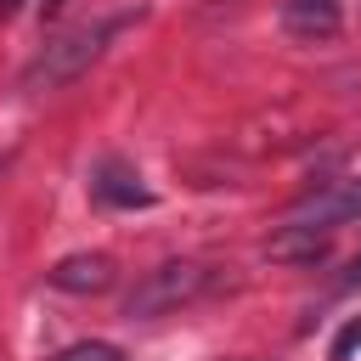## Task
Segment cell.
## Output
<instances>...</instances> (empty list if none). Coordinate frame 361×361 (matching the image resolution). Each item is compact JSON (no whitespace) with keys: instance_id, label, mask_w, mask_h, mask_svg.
<instances>
[{"instance_id":"cell-5","label":"cell","mask_w":361,"mask_h":361,"mask_svg":"<svg viewBox=\"0 0 361 361\" xmlns=\"http://www.w3.org/2000/svg\"><path fill=\"white\" fill-rule=\"evenodd\" d=\"M327 243H333V231H316V226H288V220H282V231L265 243V254H271L276 265H316V259H327Z\"/></svg>"},{"instance_id":"cell-4","label":"cell","mask_w":361,"mask_h":361,"mask_svg":"<svg viewBox=\"0 0 361 361\" xmlns=\"http://www.w3.org/2000/svg\"><path fill=\"white\" fill-rule=\"evenodd\" d=\"M51 288L62 293H107L113 288V259L107 254H68L51 265Z\"/></svg>"},{"instance_id":"cell-1","label":"cell","mask_w":361,"mask_h":361,"mask_svg":"<svg viewBox=\"0 0 361 361\" xmlns=\"http://www.w3.org/2000/svg\"><path fill=\"white\" fill-rule=\"evenodd\" d=\"M124 23H130V17L118 11V17H90V23L62 28V34H56V39H45V45H39V56L23 68V90H56V85L79 79V73L107 51V39H113Z\"/></svg>"},{"instance_id":"cell-3","label":"cell","mask_w":361,"mask_h":361,"mask_svg":"<svg viewBox=\"0 0 361 361\" xmlns=\"http://www.w3.org/2000/svg\"><path fill=\"white\" fill-rule=\"evenodd\" d=\"M344 220H361V175H344V180H322L310 197H299L288 209V226H316V231H333Z\"/></svg>"},{"instance_id":"cell-9","label":"cell","mask_w":361,"mask_h":361,"mask_svg":"<svg viewBox=\"0 0 361 361\" xmlns=\"http://www.w3.org/2000/svg\"><path fill=\"white\" fill-rule=\"evenodd\" d=\"M355 344H361V322H350V327L333 338V350H327V355H333V361H350V350H355Z\"/></svg>"},{"instance_id":"cell-6","label":"cell","mask_w":361,"mask_h":361,"mask_svg":"<svg viewBox=\"0 0 361 361\" xmlns=\"http://www.w3.org/2000/svg\"><path fill=\"white\" fill-rule=\"evenodd\" d=\"M90 192H96L102 203H113V209H141V203H152V192L141 186V175H135V169H124V164H113V158L96 169Z\"/></svg>"},{"instance_id":"cell-7","label":"cell","mask_w":361,"mask_h":361,"mask_svg":"<svg viewBox=\"0 0 361 361\" xmlns=\"http://www.w3.org/2000/svg\"><path fill=\"white\" fill-rule=\"evenodd\" d=\"M282 28L299 39H327L338 28V0H282Z\"/></svg>"},{"instance_id":"cell-8","label":"cell","mask_w":361,"mask_h":361,"mask_svg":"<svg viewBox=\"0 0 361 361\" xmlns=\"http://www.w3.org/2000/svg\"><path fill=\"white\" fill-rule=\"evenodd\" d=\"M51 361H124V350L107 344V338H85V344H68V350L51 355Z\"/></svg>"},{"instance_id":"cell-2","label":"cell","mask_w":361,"mask_h":361,"mask_svg":"<svg viewBox=\"0 0 361 361\" xmlns=\"http://www.w3.org/2000/svg\"><path fill=\"white\" fill-rule=\"evenodd\" d=\"M203 293H209V265H197V259H164V265H152L124 293V322L169 316V310H180V305H192Z\"/></svg>"}]
</instances>
